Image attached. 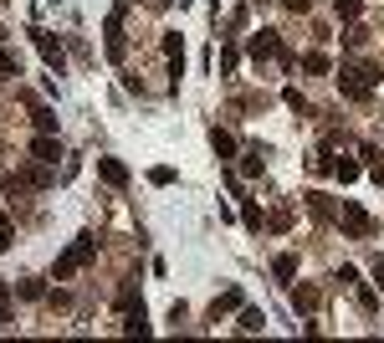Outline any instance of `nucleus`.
<instances>
[{"instance_id":"1","label":"nucleus","mask_w":384,"mask_h":343,"mask_svg":"<svg viewBox=\"0 0 384 343\" xmlns=\"http://www.w3.org/2000/svg\"><path fill=\"white\" fill-rule=\"evenodd\" d=\"M374 82H379V67H338V92L354 103H364L374 92Z\"/></svg>"},{"instance_id":"2","label":"nucleus","mask_w":384,"mask_h":343,"mask_svg":"<svg viewBox=\"0 0 384 343\" xmlns=\"http://www.w3.org/2000/svg\"><path fill=\"white\" fill-rule=\"evenodd\" d=\"M92 256H98V241H92V236H77V241L67 246V256L57 261V282H67V276H72L77 267H87Z\"/></svg>"},{"instance_id":"3","label":"nucleus","mask_w":384,"mask_h":343,"mask_svg":"<svg viewBox=\"0 0 384 343\" xmlns=\"http://www.w3.org/2000/svg\"><path fill=\"white\" fill-rule=\"evenodd\" d=\"M338 226L349 231V236H369V231H374V220H369V210H364V205L343 200V210H338Z\"/></svg>"},{"instance_id":"4","label":"nucleus","mask_w":384,"mask_h":343,"mask_svg":"<svg viewBox=\"0 0 384 343\" xmlns=\"http://www.w3.org/2000/svg\"><path fill=\"white\" fill-rule=\"evenodd\" d=\"M31 42H36V51H42V57H46V67H51V72L62 77V67H67V57H62V42H57V36H51V31H31Z\"/></svg>"},{"instance_id":"5","label":"nucleus","mask_w":384,"mask_h":343,"mask_svg":"<svg viewBox=\"0 0 384 343\" xmlns=\"http://www.w3.org/2000/svg\"><path fill=\"white\" fill-rule=\"evenodd\" d=\"M46 169H51V164H42V169H16V175L6 179V190H10V195H16V190H46V184H51Z\"/></svg>"},{"instance_id":"6","label":"nucleus","mask_w":384,"mask_h":343,"mask_svg":"<svg viewBox=\"0 0 384 343\" xmlns=\"http://www.w3.org/2000/svg\"><path fill=\"white\" fill-rule=\"evenodd\" d=\"M103 42H108V57L113 62H123V6H113L108 26H103Z\"/></svg>"},{"instance_id":"7","label":"nucleus","mask_w":384,"mask_h":343,"mask_svg":"<svg viewBox=\"0 0 384 343\" xmlns=\"http://www.w3.org/2000/svg\"><path fill=\"white\" fill-rule=\"evenodd\" d=\"M31 159H36V164H57V159H62L57 134H42V139H36V143H31Z\"/></svg>"},{"instance_id":"8","label":"nucleus","mask_w":384,"mask_h":343,"mask_svg":"<svg viewBox=\"0 0 384 343\" xmlns=\"http://www.w3.org/2000/svg\"><path fill=\"white\" fill-rule=\"evenodd\" d=\"M164 57H169V72H175V87H180V77H184V42L175 31L164 36Z\"/></svg>"},{"instance_id":"9","label":"nucleus","mask_w":384,"mask_h":343,"mask_svg":"<svg viewBox=\"0 0 384 343\" xmlns=\"http://www.w3.org/2000/svg\"><path fill=\"white\" fill-rule=\"evenodd\" d=\"M98 175H103V179H108V184H113V190H123V184H128V169H123V164H118V159H98Z\"/></svg>"},{"instance_id":"10","label":"nucleus","mask_w":384,"mask_h":343,"mask_svg":"<svg viewBox=\"0 0 384 343\" xmlns=\"http://www.w3.org/2000/svg\"><path fill=\"white\" fill-rule=\"evenodd\" d=\"M210 149H216L220 159H236V139L226 134V128H210Z\"/></svg>"},{"instance_id":"11","label":"nucleus","mask_w":384,"mask_h":343,"mask_svg":"<svg viewBox=\"0 0 384 343\" xmlns=\"http://www.w3.org/2000/svg\"><path fill=\"white\" fill-rule=\"evenodd\" d=\"M231 308H241V292H236V287H226V292L216 297V308H210V318L220 323V313H231Z\"/></svg>"},{"instance_id":"12","label":"nucleus","mask_w":384,"mask_h":343,"mask_svg":"<svg viewBox=\"0 0 384 343\" xmlns=\"http://www.w3.org/2000/svg\"><path fill=\"white\" fill-rule=\"evenodd\" d=\"M272 272L282 276V282H293V276H297V256H293V252H282V256L272 261Z\"/></svg>"},{"instance_id":"13","label":"nucleus","mask_w":384,"mask_h":343,"mask_svg":"<svg viewBox=\"0 0 384 343\" xmlns=\"http://www.w3.org/2000/svg\"><path fill=\"white\" fill-rule=\"evenodd\" d=\"M267 328V313H256V308H241V333H261Z\"/></svg>"},{"instance_id":"14","label":"nucleus","mask_w":384,"mask_h":343,"mask_svg":"<svg viewBox=\"0 0 384 343\" xmlns=\"http://www.w3.org/2000/svg\"><path fill=\"white\" fill-rule=\"evenodd\" d=\"M293 308L297 313H313L317 308V292H313V287H293Z\"/></svg>"},{"instance_id":"15","label":"nucleus","mask_w":384,"mask_h":343,"mask_svg":"<svg viewBox=\"0 0 384 343\" xmlns=\"http://www.w3.org/2000/svg\"><path fill=\"white\" fill-rule=\"evenodd\" d=\"M302 72L323 77V72H328V57H323V51H308V57H302Z\"/></svg>"},{"instance_id":"16","label":"nucleus","mask_w":384,"mask_h":343,"mask_svg":"<svg viewBox=\"0 0 384 343\" xmlns=\"http://www.w3.org/2000/svg\"><path fill=\"white\" fill-rule=\"evenodd\" d=\"M308 210L317 220H328V216H333V200H328V195H308Z\"/></svg>"},{"instance_id":"17","label":"nucleus","mask_w":384,"mask_h":343,"mask_svg":"<svg viewBox=\"0 0 384 343\" xmlns=\"http://www.w3.org/2000/svg\"><path fill=\"white\" fill-rule=\"evenodd\" d=\"M0 72H10V77H21V57L10 46H0Z\"/></svg>"},{"instance_id":"18","label":"nucleus","mask_w":384,"mask_h":343,"mask_svg":"<svg viewBox=\"0 0 384 343\" xmlns=\"http://www.w3.org/2000/svg\"><path fill=\"white\" fill-rule=\"evenodd\" d=\"M333 175L349 184V179H359V164H354V159H333Z\"/></svg>"},{"instance_id":"19","label":"nucleus","mask_w":384,"mask_h":343,"mask_svg":"<svg viewBox=\"0 0 384 343\" xmlns=\"http://www.w3.org/2000/svg\"><path fill=\"white\" fill-rule=\"evenodd\" d=\"M36 128H42V134H57V113H51V108H36Z\"/></svg>"},{"instance_id":"20","label":"nucleus","mask_w":384,"mask_h":343,"mask_svg":"<svg viewBox=\"0 0 384 343\" xmlns=\"http://www.w3.org/2000/svg\"><path fill=\"white\" fill-rule=\"evenodd\" d=\"M236 62H241V51H236V42H226V46H220V72H231Z\"/></svg>"},{"instance_id":"21","label":"nucleus","mask_w":384,"mask_h":343,"mask_svg":"<svg viewBox=\"0 0 384 343\" xmlns=\"http://www.w3.org/2000/svg\"><path fill=\"white\" fill-rule=\"evenodd\" d=\"M149 179H154V184H175V169H169V164H154Z\"/></svg>"},{"instance_id":"22","label":"nucleus","mask_w":384,"mask_h":343,"mask_svg":"<svg viewBox=\"0 0 384 343\" xmlns=\"http://www.w3.org/2000/svg\"><path fill=\"white\" fill-rule=\"evenodd\" d=\"M333 10H338V21H354V16H359V0H338Z\"/></svg>"},{"instance_id":"23","label":"nucleus","mask_w":384,"mask_h":343,"mask_svg":"<svg viewBox=\"0 0 384 343\" xmlns=\"http://www.w3.org/2000/svg\"><path fill=\"white\" fill-rule=\"evenodd\" d=\"M241 169H246V175H261V149H251L246 159H241Z\"/></svg>"},{"instance_id":"24","label":"nucleus","mask_w":384,"mask_h":343,"mask_svg":"<svg viewBox=\"0 0 384 343\" xmlns=\"http://www.w3.org/2000/svg\"><path fill=\"white\" fill-rule=\"evenodd\" d=\"M287 108H297V113H308V98H302L297 87H287Z\"/></svg>"},{"instance_id":"25","label":"nucleus","mask_w":384,"mask_h":343,"mask_svg":"<svg viewBox=\"0 0 384 343\" xmlns=\"http://www.w3.org/2000/svg\"><path fill=\"white\" fill-rule=\"evenodd\" d=\"M6 246H10V220L0 216V252H6Z\"/></svg>"},{"instance_id":"26","label":"nucleus","mask_w":384,"mask_h":343,"mask_svg":"<svg viewBox=\"0 0 384 343\" xmlns=\"http://www.w3.org/2000/svg\"><path fill=\"white\" fill-rule=\"evenodd\" d=\"M6 318H10V292L0 287V323H6Z\"/></svg>"},{"instance_id":"27","label":"nucleus","mask_w":384,"mask_h":343,"mask_svg":"<svg viewBox=\"0 0 384 343\" xmlns=\"http://www.w3.org/2000/svg\"><path fill=\"white\" fill-rule=\"evenodd\" d=\"M374 287H379V292H384V256L374 261Z\"/></svg>"},{"instance_id":"28","label":"nucleus","mask_w":384,"mask_h":343,"mask_svg":"<svg viewBox=\"0 0 384 343\" xmlns=\"http://www.w3.org/2000/svg\"><path fill=\"white\" fill-rule=\"evenodd\" d=\"M374 184H379V190H384V169H374Z\"/></svg>"}]
</instances>
